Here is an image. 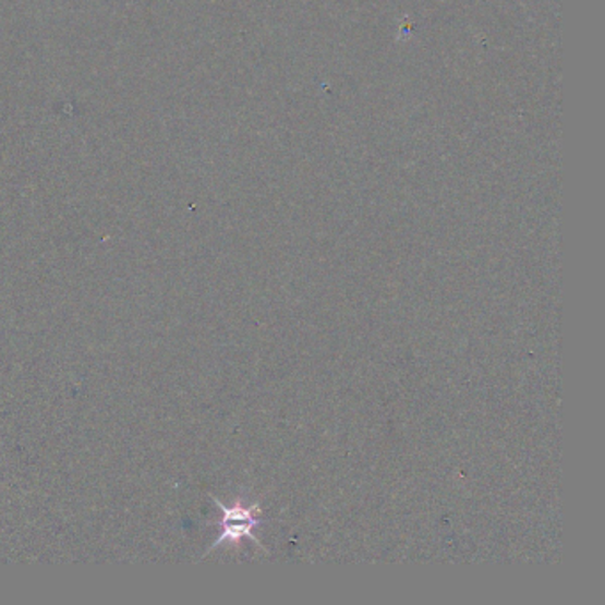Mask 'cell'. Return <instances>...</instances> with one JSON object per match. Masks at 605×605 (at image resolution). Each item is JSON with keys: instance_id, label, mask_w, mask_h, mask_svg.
Instances as JSON below:
<instances>
[{"instance_id": "1", "label": "cell", "mask_w": 605, "mask_h": 605, "mask_svg": "<svg viewBox=\"0 0 605 605\" xmlns=\"http://www.w3.org/2000/svg\"><path fill=\"white\" fill-rule=\"evenodd\" d=\"M215 505L219 506L222 511V520H220L219 539L215 540L211 547L206 554L211 553L215 548L222 544H240L243 539L253 540L254 544H259V540L254 536V530L259 525L257 515L262 513V508L257 505H245L243 500L237 499L233 505H225L219 499H215ZM205 554V556H206Z\"/></svg>"}]
</instances>
